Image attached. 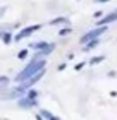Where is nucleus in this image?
I'll list each match as a JSON object with an SVG mask.
<instances>
[{
    "label": "nucleus",
    "instance_id": "obj_13",
    "mask_svg": "<svg viewBox=\"0 0 117 120\" xmlns=\"http://www.w3.org/2000/svg\"><path fill=\"white\" fill-rule=\"evenodd\" d=\"M67 33H71V28H65V29H62V31L59 33V34H60V36H64V34H67Z\"/></svg>",
    "mask_w": 117,
    "mask_h": 120
},
{
    "label": "nucleus",
    "instance_id": "obj_11",
    "mask_svg": "<svg viewBox=\"0 0 117 120\" xmlns=\"http://www.w3.org/2000/svg\"><path fill=\"white\" fill-rule=\"evenodd\" d=\"M26 98H29V100H35V98H36V91H35V89L28 91V94H26Z\"/></svg>",
    "mask_w": 117,
    "mask_h": 120
},
{
    "label": "nucleus",
    "instance_id": "obj_7",
    "mask_svg": "<svg viewBox=\"0 0 117 120\" xmlns=\"http://www.w3.org/2000/svg\"><path fill=\"white\" fill-rule=\"evenodd\" d=\"M47 45H48L47 41H40V43H33V45H29V46L31 48H45Z\"/></svg>",
    "mask_w": 117,
    "mask_h": 120
},
{
    "label": "nucleus",
    "instance_id": "obj_14",
    "mask_svg": "<svg viewBox=\"0 0 117 120\" xmlns=\"http://www.w3.org/2000/svg\"><path fill=\"white\" fill-rule=\"evenodd\" d=\"M85 65H86L85 62H79V64H77V65H76V67H74V69H76V70H81L83 67H85Z\"/></svg>",
    "mask_w": 117,
    "mask_h": 120
},
{
    "label": "nucleus",
    "instance_id": "obj_15",
    "mask_svg": "<svg viewBox=\"0 0 117 120\" xmlns=\"http://www.w3.org/2000/svg\"><path fill=\"white\" fill-rule=\"evenodd\" d=\"M4 12H5V7H4V9H0V15H2Z\"/></svg>",
    "mask_w": 117,
    "mask_h": 120
},
{
    "label": "nucleus",
    "instance_id": "obj_3",
    "mask_svg": "<svg viewBox=\"0 0 117 120\" xmlns=\"http://www.w3.org/2000/svg\"><path fill=\"white\" fill-rule=\"evenodd\" d=\"M40 28H41V24H36V26H28V28H24L23 31H19L17 34L14 36V40H16V41H21V40H24L26 36H29V34H33L35 31H38Z\"/></svg>",
    "mask_w": 117,
    "mask_h": 120
},
{
    "label": "nucleus",
    "instance_id": "obj_5",
    "mask_svg": "<svg viewBox=\"0 0 117 120\" xmlns=\"http://www.w3.org/2000/svg\"><path fill=\"white\" fill-rule=\"evenodd\" d=\"M60 22H69V19H67V17H59V19H53L52 22H50V26H57V24H60Z\"/></svg>",
    "mask_w": 117,
    "mask_h": 120
},
{
    "label": "nucleus",
    "instance_id": "obj_8",
    "mask_svg": "<svg viewBox=\"0 0 117 120\" xmlns=\"http://www.w3.org/2000/svg\"><path fill=\"white\" fill-rule=\"evenodd\" d=\"M0 38H2L4 43H10V34L9 33H0Z\"/></svg>",
    "mask_w": 117,
    "mask_h": 120
},
{
    "label": "nucleus",
    "instance_id": "obj_4",
    "mask_svg": "<svg viewBox=\"0 0 117 120\" xmlns=\"http://www.w3.org/2000/svg\"><path fill=\"white\" fill-rule=\"evenodd\" d=\"M100 43V38H95V40H91V41H88V45H86V50H91V48H95Z\"/></svg>",
    "mask_w": 117,
    "mask_h": 120
},
{
    "label": "nucleus",
    "instance_id": "obj_10",
    "mask_svg": "<svg viewBox=\"0 0 117 120\" xmlns=\"http://www.w3.org/2000/svg\"><path fill=\"white\" fill-rule=\"evenodd\" d=\"M40 117H45V118H53V115H52V113H48V112H45V110H41V112H40L38 118H40Z\"/></svg>",
    "mask_w": 117,
    "mask_h": 120
},
{
    "label": "nucleus",
    "instance_id": "obj_6",
    "mask_svg": "<svg viewBox=\"0 0 117 120\" xmlns=\"http://www.w3.org/2000/svg\"><path fill=\"white\" fill-rule=\"evenodd\" d=\"M7 84H9V77H5V75H4V77H0V91L7 88Z\"/></svg>",
    "mask_w": 117,
    "mask_h": 120
},
{
    "label": "nucleus",
    "instance_id": "obj_16",
    "mask_svg": "<svg viewBox=\"0 0 117 120\" xmlns=\"http://www.w3.org/2000/svg\"><path fill=\"white\" fill-rule=\"evenodd\" d=\"M97 2H109V0H97Z\"/></svg>",
    "mask_w": 117,
    "mask_h": 120
},
{
    "label": "nucleus",
    "instance_id": "obj_12",
    "mask_svg": "<svg viewBox=\"0 0 117 120\" xmlns=\"http://www.w3.org/2000/svg\"><path fill=\"white\" fill-rule=\"evenodd\" d=\"M26 57H28V50H21V52H19V55H17V58H21V60L26 58Z\"/></svg>",
    "mask_w": 117,
    "mask_h": 120
},
{
    "label": "nucleus",
    "instance_id": "obj_1",
    "mask_svg": "<svg viewBox=\"0 0 117 120\" xmlns=\"http://www.w3.org/2000/svg\"><path fill=\"white\" fill-rule=\"evenodd\" d=\"M47 65V62L45 60H40V57H35L31 60V64L28 65V67L21 72L19 75H16V82H21V81H24V79H28L29 75H33V74H36V72H40V70L43 69Z\"/></svg>",
    "mask_w": 117,
    "mask_h": 120
},
{
    "label": "nucleus",
    "instance_id": "obj_9",
    "mask_svg": "<svg viewBox=\"0 0 117 120\" xmlns=\"http://www.w3.org/2000/svg\"><path fill=\"white\" fill-rule=\"evenodd\" d=\"M102 60H103V57H102V55H100V57H93V58L90 60V65H95V64H100V62H102Z\"/></svg>",
    "mask_w": 117,
    "mask_h": 120
},
{
    "label": "nucleus",
    "instance_id": "obj_2",
    "mask_svg": "<svg viewBox=\"0 0 117 120\" xmlns=\"http://www.w3.org/2000/svg\"><path fill=\"white\" fill-rule=\"evenodd\" d=\"M105 31H107V26H102V28L98 26L97 29H93V31H90V33H86V34L81 38V43L85 45V43L95 40V38H100V36H102V33H105Z\"/></svg>",
    "mask_w": 117,
    "mask_h": 120
}]
</instances>
